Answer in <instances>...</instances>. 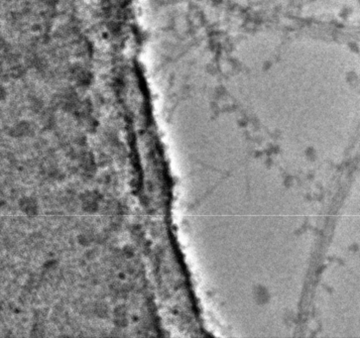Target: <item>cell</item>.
Wrapping results in <instances>:
<instances>
[{"instance_id": "cell-1", "label": "cell", "mask_w": 360, "mask_h": 338, "mask_svg": "<svg viewBox=\"0 0 360 338\" xmlns=\"http://www.w3.org/2000/svg\"><path fill=\"white\" fill-rule=\"evenodd\" d=\"M102 195L98 191L91 190L82 194L83 209L86 212H95L98 210V202L101 201Z\"/></svg>"}, {"instance_id": "cell-2", "label": "cell", "mask_w": 360, "mask_h": 338, "mask_svg": "<svg viewBox=\"0 0 360 338\" xmlns=\"http://www.w3.org/2000/svg\"><path fill=\"white\" fill-rule=\"evenodd\" d=\"M19 208L23 213L28 216H35L38 213L37 200L33 197H22L19 201Z\"/></svg>"}, {"instance_id": "cell-3", "label": "cell", "mask_w": 360, "mask_h": 338, "mask_svg": "<svg viewBox=\"0 0 360 338\" xmlns=\"http://www.w3.org/2000/svg\"><path fill=\"white\" fill-rule=\"evenodd\" d=\"M113 321L118 327H125L127 325V311L124 306H118L113 312Z\"/></svg>"}, {"instance_id": "cell-4", "label": "cell", "mask_w": 360, "mask_h": 338, "mask_svg": "<svg viewBox=\"0 0 360 338\" xmlns=\"http://www.w3.org/2000/svg\"><path fill=\"white\" fill-rule=\"evenodd\" d=\"M81 168H82V170H84L85 174L90 175V173H94L95 165H94V161H93L91 154L86 153L82 156Z\"/></svg>"}]
</instances>
